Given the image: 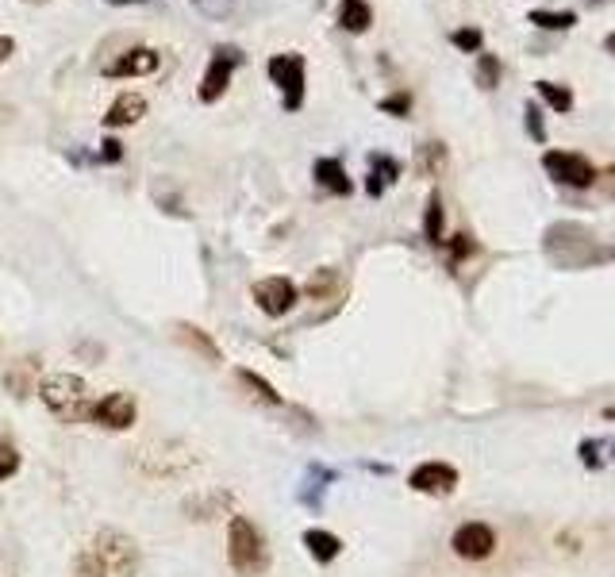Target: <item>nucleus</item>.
Listing matches in <instances>:
<instances>
[{"mask_svg": "<svg viewBox=\"0 0 615 577\" xmlns=\"http://www.w3.org/2000/svg\"><path fill=\"white\" fill-rule=\"evenodd\" d=\"M227 562L239 577H262L270 570V547L266 535L250 516H231L227 524Z\"/></svg>", "mask_w": 615, "mask_h": 577, "instance_id": "f257e3e1", "label": "nucleus"}, {"mask_svg": "<svg viewBox=\"0 0 615 577\" xmlns=\"http://www.w3.org/2000/svg\"><path fill=\"white\" fill-rule=\"evenodd\" d=\"M39 397L62 424H81L89 420V385L77 374H47L39 381Z\"/></svg>", "mask_w": 615, "mask_h": 577, "instance_id": "f03ea898", "label": "nucleus"}, {"mask_svg": "<svg viewBox=\"0 0 615 577\" xmlns=\"http://www.w3.org/2000/svg\"><path fill=\"white\" fill-rule=\"evenodd\" d=\"M93 554L100 558L104 574H116V577H135L139 566H143V554H139V543L120 531V527H104L93 543Z\"/></svg>", "mask_w": 615, "mask_h": 577, "instance_id": "7ed1b4c3", "label": "nucleus"}, {"mask_svg": "<svg viewBox=\"0 0 615 577\" xmlns=\"http://www.w3.org/2000/svg\"><path fill=\"white\" fill-rule=\"evenodd\" d=\"M266 74L281 89V108L300 112V104H304V58L300 54H273L266 62Z\"/></svg>", "mask_w": 615, "mask_h": 577, "instance_id": "20e7f679", "label": "nucleus"}, {"mask_svg": "<svg viewBox=\"0 0 615 577\" xmlns=\"http://www.w3.org/2000/svg\"><path fill=\"white\" fill-rule=\"evenodd\" d=\"M243 66V51L239 47H220V51L212 54V62H208V70H204V77H200V89L197 97L204 104H216L227 93V85H231V77H235V70Z\"/></svg>", "mask_w": 615, "mask_h": 577, "instance_id": "39448f33", "label": "nucleus"}, {"mask_svg": "<svg viewBox=\"0 0 615 577\" xmlns=\"http://www.w3.org/2000/svg\"><path fill=\"white\" fill-rule=\"evenodd\" d=\"M542 166L554 181H562L569 189H589L596 185V166H592L585 154H569V151H546L542 154Z\"/></svg>", "mask_w": 615, "mask_h": 577, "instance_id": "423d86ee", "label": "nucleus"}, {"mask_svg": "<svg viewBox=\"0 0 615 577\" xmlns=\"http://www.w3.org/2000/svg\"><path fill=\"white\" fill-rule=\"evenodd\" d=\"M135 416H139V404L131 393H108L89 408V420L104 431H127V427H135Z\"/></svg>", "mask_w": 615, "mask_h": 577, "instance_id": "0eeeda50", "label": "nucleus"}, {"mask_svg": "<svg viewBox=\"0 0 615 577\" xmlns=\"http://www.w3.org/2000/svg\"><path fill=\"white\" fill-rule=\"evenodd\" d=\"M250 297H254V304H258L266 316H285V312H293V304L300 293H296V285L289 277H262V281H254Z\"/></svg>", "mask_w": 615, "mask_h": 577, "instance_id": "6e6552de", "label": "nucleus"}, {"mask_svg": "<svg viewBox=\"0 0 615 577\" xmlns=\"http://www.w3.org/2000/svg\"><path fill=\"white\" fill-rule=\"evenodd\" d=\"M450 547H454L458 558H466V562H481V558H489L496 551V531L489 524H481V520H473V524H462L454 531Z\"/></svg>", "mask_w": 615, "mask_h": 577, "instance_id": "1a4fd4ad", "label": "nucleus"}, {"mask_svg": "<svg viewBox=\"0 0 615 577\" xmlns=\"http://www.w3.org/2000/svg\"><path fill=\"white\" fill-rule=\"evenodd\" d=\"M408 485H412L416 493H427V497H446V493L458 489V470L446 466V462H423V466L412 470Z\"/></svg>", "mask_w": 615, "mask_h": 577, "instance_id": "9d476101", "label": "nucleus"}, {"mask_svg": "<svg viewBox=\"0 0 615 577\" xmlns=\"http://www.w3.org/2000/svg\"><path fill=\"white\" fill-rule=\"evenodd\" d=\"M154 70H158V54L150 51V47H131L112 66H104L108 77H143V74H154Z\"/></svg>", "mask_w": 615, "mask_h": 577, "instance_id": "9b49d317", "label": "nucleus"}, {"mask_svg": "<svg viewBox=\"0 0 615 577\" xmlns=\"http://www.w3.org/2000/svg\"><path fill=\"white\" fill-rule=\"evenodd\" d=\"M312 177H316V185L327 189V193H335V197H350L354 193V181L346 177L343 162L339 158H320L316 166H312Z\"/></svg>", "mask_w": 615, "mask_h": 577, "instance_id": "f8f14e48", "label": "nucleus"}, {"mask_svg": "<svg viewBox=\"0 0 615 577\" xmlns=\"http://www.w3.org/2000/svg\"><path fill=\"white\" fill-rule=\"evenodd\" d=\"M147 116V101L139 97V93H120L116 101H112V108H108V116H104V127L112 131V127H131L139 124Z\"/></svg>", "mask_w": 615, "mask_h": 577, "instance_id": "ddd939ff", "label": "nucleus"}, {"mask_svg": "<svg viewBox=\"0 0 615 577\" xmlns=\"http://www.w3.org/2000/svg\"><path fill=\"white\" fill-rule=\"evenodd\" d=\"M396 177H400V162L396 158H389V154H369V177H366L369 197H381Z\"/></svg>", "mask_w": 615, "mask_h": 577, "instance_id": "4468645a", "label": "nucleus"}, {"mask_svg": "<svg viewBox=\"0 0 615 577\" xmlns=\"http://www.w3.org/2000/svg\"><path fill=\"white\" fill-rule=\"evenodd\" d=\"M304 547H308V554L316 558V562H335L339 554H343V539L339 535H331V531H323V527H308L304 531Z\"/></svg>", "mask_w": 615, "mask_h": 577, "instance_id": "2eb2a0df", "label": "nucleus"}, {"mask_svg": "<svg viewBox=\"0 0 615 577\" xmlns=\"http://www.w3.org/2000/svg\"><path fill=\"white\" fill-rule=\"evenodd\" d=\"M369 24H373L369 0H343V4H339V27H343V31H350V35H366Z\"/></svg>", "mask_w": 615, "mask_h": 577, "instance_id": "dca6fc26", "label": "nucleus"}, {"mask_svg": "<svg viewBox=\"0 0 615 577\" xmlns=\"http://www.w3.org/2000/svg\"><path fill=\"white\" fill-rule=\"evenodd\" d=\"M173 335H177L181 343H189V347H193L200 358H208V362H220V347H216V343H212L204 331H197L193 324H177V327H173Z\"/></svg>", "mask_w": 615, "mask_h": 577, "instance_id": "f3484780", "label": "nucleus"}, {"mask_svg": "<svg viewBox=\"0 0 615 577\" xmlns=\"http://www.w3.org/2000/svg\"><path fill=\"white\" fill-rule=\"evenodd\" d=\"M443 166H446V147L443 143H423V147H419V154H416L419 174L435 177V174H443Z\"/></svg>", "mask_w": 615, "mask_h": 577, "instance_id": "a211bd4d", "label": "nucleus"}, {"mask_svg": "<svg viewBox=\"0 0 615 577\" xmlns=\"http://www.w3.org/2000/svg\"><path fill=\"white\" fill-rule=\"evenodd\" d=\"M423 235H427V243H446V239H443V197H439V193H431V197H427Z\"/></svg>", "mask_w": 615, "mask_h": 577, "instance_id": "6ab92c4d", "label": "nucleus"}, {"mask_svg": "<svg viewBox=\"0 0 615 577\" xmlns=\"http://www.w3.org/2000/svg\"><path fill=\"white\" fill-rule=\"evenodd\" d=\"M239 381H243L246 389H250V397H254V401H262V404H273V408H277V404H281V393H277V389H273V385H270V381H266V377L250 374V370H239Z\"/></svg>", "mask_w": 615, "mask_h": 577, "instance_id": "aec40b11", "label": "nucleus"}, {"mask_svg": "<svg viewBox=\"0 0 615 577\" xmlns=\"http://www.w3.org/2000/svg\"><path fill=\"white\" fill-rule=\"evenodd\" d=\"M527 20L535 27H542V31H569V27L577 24V12H546V8H535Z\"/></svg>", "mask_w": 615, "mask_h": 577, "instance_id": "412c9836", "label": "nucleus"}, {"mask_svg": "<svg viewBox=\"0 0 615 577\" xmlns=\"http://www.w3.org/2000/svg\"><path fill=\"white\" fill-rule=\"evenodd\" d=\"M535 89H539V97L550 104L554 112H569V108H573V93H569L566 85H558V81H535Z\"/></svg>", "mask_w": 615, "mask_h": 577, "instance_id": "4be33fe9", "label": "nucleus"}, {"mask_svg": "<svg viewBox=\"0 0 615 577\" xmlns=\"http://www.w3.org/2000/svg\"><path fill=\"white\" fill-rule=\"evenodd\" d=\"M500 74H504L500 58L481 51V58H477V85H481V89H496V85H500Z\"/></svg>", "mask_w": 615, "mask_h": 577, "instance_id": "5701e85b", "label": "nucleus"}, {"mask_svg": "<svg viewBox=\"0 0 615 577\" xmlns=\"http://www.w3.org/2000/svg\"><path fill=\"white\" fill-rule=\"evenodd\" d=\"M450 43L466 54H481L485 35H481V27H458V31H450Z\"/></svg>", "mask_w": 615, "mask_h": 577, "instance_id": "b1692460", "label": "nucleus"}, {"mask_svg": "<svg viewBox=\"0 0 615 577\" xmlns=\"http://www.w3.org/2000/svg\"><path fill=\"white\" fill-rule=\"evenodd\" d=\"M16 470H20V451H16L12 443H4V439H0V481L16 477Z\"/></svg>", "mask_w": 615, "mask_h": 577, "instance_id": "393cba45", "label": "nucleus"}, {"mask_svg": "<svg viewBox=\"0 0 615 577\" xmlns=\"http://www.w3.org/2000/svg\"><path fill=\"white\" fill-rule=\"evenodd\" d=\"M74 574L77 577H104V566H100V558L93 551H81L74 562Z\"/></svg>", "mask_w": 615, "mask_h": 577, "instance_id": "a878e982", "label": "nucleus"}, {"mask_svg": "<svg viewBox=\"0 0 615 577\" xmlns=\"http://www.w3.org/2000/svg\"><path fill=\"white\" fill-rule=\"evenodd\" d=\"M381 112H389V116H408V112H412V93H393V97H385V101H381Z\"/></svg>", "mask_w": 615, "mask_h": 577, "instance_id": "bb28decb", "label": "nucleus"}, {"mask_svg": "<svg viewBox=\"0 0 615 577\" xmlns=\"http://www.w3.org/2000/svg\"><path fill=\"white\" fill-rule=\"evenodd\" d=\"M527 127H531V139H546V131H542V108L539 104H527Z\"/></svg>", "mask_w": 615, "mask_h": 577, "instance_id": "cd10ccee", "label": "nucleus"}, {"mask_svg": "<svg viewBox=\"0 0 615 577\" xmlns=\"http://www.w3.org/2000/svg\"><path fill=\"white\" fill-rule=\"evenodd\" d=\"M100 158H104V162H120L123 147L116 143V139H104V143H100Z\"/></svg>", "mask_w": 615, "mask_h": 577, "instance_id": "c85d7f7f", "label": "nucleus"}, {"mask_svg": "<svg viewBox=\"0 0 615 577\" xmlns=\"http://www.w3.org/2000/svg\"><path fill=\"white\" fill-rule=\"evenodd\" d=\"M450 247H454V258H450V262H458V258H466V254L473 251V239H469V235H454Z\"/></svg>", "mask_w": 615, "mask_h": 577, "instance_id": "c756f323", "label": "nucleus"}, {"mask_svg": "<svg viewBox=\"0 0 615 577\" xmlns=\"http://www.w3.org/2000/svg\"><path fill=\"white\" fill-rule=\"evenodd\" d=\"M12 51H16V43H12L8 35H0V66H4L8 58H12Z\"/></svg>", "mask_w": 615, "mask_h": 577, "instance_id": "7c9ffc66", "label": "nucleus"}, {"mask_svg": "<svg viewBox=\"0 0 615 577\" xmlns=\"http://www.w3.org/2000/svg\"><path fill=\"white\" fill-rule=\"evenodd\" d=\"M104 4H150V0H104Z\"/></svg>", "mask_w": 615, "mask_h": 577, "instance_id": "2f4dec72", "label": "nucleus"}, {"mask_svg": "<svg viewBox=\"0 0 615 577\" xmlns=\"http://www.w3.org/2000/svg\"><path fill=\"white\" fill-rule=\"evenodd\" d=\"M604 177H612V181H608V193H615V166H612V170H608Z\"/></svg>", "mask_w": 615, "mask_h": 577, "instance_id": "473e14b6", "label": "nucleus"}, {"mask_svg": "<svg viewBox=\"0 0 615 577\" xmlns=\"http://www.w3.org/2000/svg\"><path fill=\"white\" fill-rule=\"evenodd\" d=\"M604 47H608V51H615V35H608V39H604Z\"/></svg>", "mask_w": 615, "mask_h": 577, "instance_id": "72a5a7b5", "label": "nucleus"}, {"mask_svg": "<svg viewBox=\"0 0 615 577\" xmlns=\"http://www.w3.org/2000/svg\"><path fill=\"white\" fill-rule=\"evenodd\" d=\"M27 4H43V0H27Z\"/></svg>", "mask_w": 615, "mask_h": 577, "instance_id": "f704fd0d", "label": "nucleus"}]
</instances>
